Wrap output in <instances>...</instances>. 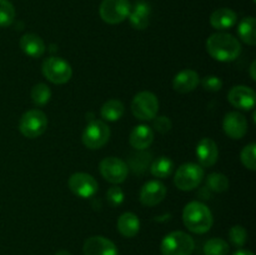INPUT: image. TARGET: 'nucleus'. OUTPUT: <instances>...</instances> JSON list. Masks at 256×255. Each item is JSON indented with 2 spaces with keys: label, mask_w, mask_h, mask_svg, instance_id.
I'll list each match as a JSON object with an SVG mask.
<instances>
[{
  "label": "nucleus",
  "mask_w": 256,
  "mask_h": 255,
  "mask_svg": "<svg viewBox=\"0 0 256 255\" xmlns=\"http://www.w3.org/2000/svg\"><path fill=\"white\" fill-rule=\"evenodd\" d=\"M206 50L212 59L228 62L239 58L242 45L234 35L228 32H215L206 40Z\"/></svg>",
  "instance_id": "nucleus-1"
},
{
  "label": "nucleus",
  "mask_w": 256,
  "mask_h": 255,
  "mask_svg": "<svg viewBox=\"0 0 256 255\" xmlns=\"http://www.w3.org/2000/svg\"><path fill=\"white\" fill-rule=\"evenodd\" d=\"M184 225L195 234H205L212 226V214L209 208L200 202H192L182 210Z\"/></svg>",
  "instance_id": "nucleus-2"
},
{
  "label": "nucleus",
  "mask_w": 256,
  "mask_h": 255,
  "mask_svg": "<svg viewBox=\"0 0 256 255\" xmlns=\"http://www.w3.org/2000/svg\"><path fill=\"white\" fill-rule=\"evenodd\" d=\"M162 255H190L194 252V239L184 232H172L162 242Z\"/></svg>",
  "instance_id": "nucleus-3"
},
{
  "label": "nucleus",
  "mask_w": 256,
  "mask_h": 255,
  "mask_svg": "<svg viewBox=\"0 0 256 255\" xmlns=\"http://www.w3.org/2000/svg\"><path fill=\"white\" fill-rule=\"evenodd\" d=\"M42 70L44 76L52 84H65L72 76V69L69 62L58 56L46 58L42 62Z\"/></svg>",
  "instance_id": "nucleus-4"
},
{
  "label": "nucleus",
  "mask_w": 256,
  "mask_h": 255,
  "mask_svg": "<svg viewBox=\"0 0 256 255\" xmlns=\"http://www.w3.org/2000/svg\"><path fill=\"white\" fill-rule=\"evenodd\" d=\"M48 128V118L42 110L32 109L28 110L20 118L19 130L25 138L35 139L45 132Z\"/></svg>",
  "instance_id": "nucleus-5"
},
{
  "label": "nucleus",
  "mask_w": 256,
  "mask_h": 255,
  "mask_svg": "<svg viewBox=\"0 0 256 255\" xmlns=\"http://www.w3.org/2000/svg\"><path fill=\"white\" fill-rule=\"evenodd\" d=\"M204 179V169L194 162L182 164L176 170L174 176V184L182 192H190L196 189Z\"/></svg>",
  "instance_id": "nucleus-6"
},
{
  "label": "nucleus",
  "mask_w": 256,
  "mask_h": 255,
  "mask_svg": "<svg viewBox=\"0 0 256 255\" xmlns=\"http://www.w3.org/2000/svg\"><path fill=\"white\" fill-rule=\"evenodd\" d=\"M132 112L139 120H152L159 112V100L152 92H140L132 102Z\"/></svg>",
  "instance_id": "nucleus-7"
},
{
  "label": "nucleus",
  "mask_w": 256,
  "mask_h": 255,
  "mask_svg": "<svg viewBox=\"0 0 256 255\" xmlns=\"http://www.w3.org/2000/svg\"><path fill=\"white\" fill-rule=\"evenodd\" d=\"M129 0H102L99 8L100 18L108 24H120L130 14Z\"/></svg>",
  "instance_id": "nucleus-8"
},
{
  "label": "nucleus",
  "mask_w": 256,
  "mask_h": 255,
  "mask_svg": "<svg viewBox=\"0 0 256 255\" xmlns=\"http://www.w3.org/2000/svg\"><path fill=\"white\" fill-rule=\"evenodd\" d=\"M110 138V129L104 122L92 120L82 132V142L89 149H100L108 142Z\"/></svg>",
  "instance_id": "nucleus-9"
},
{
  "label": "nucleus",
  "mask_w": 256,
  "mask_h": 255,
  "mask_svg": "<svg viewBox=\"0 0 256 255\" xmlns=\"http://www.w3.org/2000/svg\"><path fill=\"white\" fill-rule=\"evenodd\" d=\"M99 170L102 178L112 184H120V182H125L128 172H129L126 162L115 156L102 159L99 164Z\"/></svg>",
  "instance_id": "nucleus-10"
},
{
  "label": "nucleus",
  "mask_w": 256,
  "mask_h": 255,
  "mask_svg": "<svg viewBox=\"0 0 256 255\" xmlns=\"http://www.w3.org/2000/svg\"><path fill=\"white\" fill-rule=\"evenodd\" d=\"M70 190L79 198H92L98 192V182L94 176L86 172H75L69 178Z\"/></svg>",
  "instance_id": "nucleus-11"
},
{
  "label": "nucleus",
  "mask_w": 256,
  "mask_h": 255,
  "mask_svg": "<svg viewBox=\"0 0 256 255\" xmlns=\"http://www.w3.org/2000/svg\"><path fill=\"white\" fill-rule=\"evenodd\" d=\"M230 104L232 106L242 110H252L254 109L256 102V94L254 90L245 85H236L232 88L228 95Z\"/></svg>",
  "instance_id": "nucleus-12"
},
{
  "label": "nucleus",
  "mask_w": 256,
  "mask_h": 255,
  "mask_svg": "<svg viewBox=\"0 0 256 255\" xmlns=\"http://www.w3.org/2000/svg\"><path fill=\"white\" fill-rule=\"evenodd\" d=\"M222 129L225 134L232 139H242L248 132V120L238 112H228L222 122Z\"/></svg>",
  "instance_id": "nucleus-13"
},
{
  "label": "nucleus",
  "mask_w": 256,
  "mask_h": 255,
  "mask_svg": "<svg viewBox=\"0 0 256 255\" xmlns=\"http://www.w3.org/2000/svg\"><path fill=\"white\" fill-rule=\"evenodd\" d=\"M82 252L84 255H118V248L108 238L95 235L85 240Z\"/></svg>",
  "instance_id": "nucleus-14"
},
{
  "label": "nucleus",
  "mask_w": 256,
  "mask_h": 255,
  "mask_svg": "<svg viewBox=\"0 0 256 255\" xmlns=\"http://www.w3.org/2000/svg\"><path fill=\"white\" fill-rule=\"evenodd\" d=\"M166 195V188L158 180H152L142 185L140 190V202L145 206H155L164 200Z\"/></svg>",
  "instance_id": "nucleus-15"
},
{
  "label": "nucleus",
  "mask_w": 256,
  "mask_h": 255,
  "mask_svg": "<svg viewBox=\"0 0 256 255\" xmlns=\"http://www.w3.org/2000/svg\"><path fill=\"white\" fill-rule=\"evenodd\" d=\"M196 158L202 168L212 166L219 158L216 142L210 138H202L196 145Z\"/></svg>",
  "instance_id": "nucleus-16"
},
{
  "label": "nucleus",
  "mask_w": 256,
  "mask_h": 255,
  "mask_svg": "<svg viewBox=\"0 0 256 255\" xmlns=\"http://www.w3.org/2000/svg\"><path fill=\"white\" fill-rule=\"evenodd\" d=\"M150 15H152V8L149 2L145 0H138L134 6L130 9V14L128 18L132 28L138 30H144L149 25Z\"/></svg>",
  "instance_id": "nucleus-17"
},
{
  "label": "nucleus",
  "mask_w": 256,
  "mask_h": 255,
  "mask_svg": "<svg viewBox=\"0 0 256 255\" xmlns=\"http://www.w3.org/2000/svg\"><path fill=\"white\" fill-rule=\"evenodd\" d=\"M199 74L195 70L186 69L175 75L174 80H172V88L175 89V92H180V94H186V92H192L199 85Z\"/></svg>",
  "instance_id": "nucleus-18"
},
{
  "label": "nucleus",
  "mask_w": 256,
  "mask_h": 255,
  "mask_svg": "<svg viewBox=\"0 0 256 255\" xmlns=\"http://www.w3.org/2000/svg\"><path fill=\"white\" fill-rule=\"evenodd\" d=\"M130 145L136 150H146L154 142V132L148 125H138L130 132Z\"/></svg>",
  "instance_id": "nucleus-19"
},
{
  "label": "nucleus",
  "mask_w": 256,
  "mask_h": 255,
  "mask_svg": "<svg viewBox=\"0 0 256 255\" xmlns=\"http://www.w3.org/2000/svg\"><path fill=\"white\" fill-rule=\"evenodd\" d=\"M238 15L229 8H220L210 15V24L214 29L226 30L232 29L236 24Z\"/></svg>",
  "instance_id": "nucleus-20"
},
{
  "label": "nucleus",
  "mask_w": 256,
  "mask_h": 255,
  "mask_svg": "<svg viewBox=\"0 0 256 255\" xmlns=\"http://www.w3.org/2000/svg\"><path fill=\"white\" fill-rule=\"evenodd\" d=\"M20 48L22 52L30 58H40L44 55L45 52V44L42 42V38L36 34H24L20 38Z\"/></svg>",
  "instance_id": "nucleus-21"
},
{
  "label": "nucleus",
  "mask_w": 256,
  "mask_h": 255,
  "mask_svg": "<svg viewBox=\"0 0 256 255\" xmlns=\"http://www.w3.org/2000/svg\"><path fill=\"white\" fill-rule=\"evenodd\" d=\"M118 230L125 238H134L140 230V220L132 212H124L118 219Z\"/></svg>",
  "instance_id": "nucleus-22"
},
{
  "label": "nucleus",
  "mask_w": 256,
  "mask_h": 255,
  "mask_svg": "<svg viewBox=\"0 0 256 255\" xmlns=\"http://www.w3.org/2000/svg\"><path fill=\"white\" fill-rule=\"evenodd\" d=\"M256 20L252 16H246L240 22L238 26L239 38L248 45L256 44Z\"/></svg>",
  "instance_id": "nucleus-23"
},
{
  "label": "nucleus",
  "mask_w": 256,
  "mask_h": 255,
  "mask_svg": "<svg viewBox=\"0 0 256 255\" xmlns=\"http://www.w3.org/2000/svg\"><path fill=\"white\" fill-rule=\"evenodd\" d=\"M125 108L120 100L112 99L104 102L100 110V114L106 122H116L124 115Z\"/></svg>",
  "instance_id": "nucleus-24"
},
{
  "label": "nucleus",
  "mask_w": 256,
  "mask_h": 255,
  "mask_svg": "<svg viewBox=\"0 0 256 255\" xmlns=\"http://www.w3.org/2000/svg\"><path fill=\"white\" fill-rule=\"evenodd\" d=\"M174 170V162L168 156H160L156 160L152 162L150 165V172L155 178H160V179H165L169 176Z\"/></svg>",
  "instance_id": "nucleus-25"
},
{
  "label": "nucleus",
  "mask_w": 256,
  "mask_h": 255,
  "mask_svg": "<svg viewBox=\"0 0 256 255\" xmlns=\"http://www.w3.org/2000/svg\"><path fill=\"white\" fill-rule=\"evenodd\" d=\"M140 152L138 154L132 155L129 159V165L128 168L132 170L135 174H142L145 172V170L150 166V162H152V154L144 150H139Z\"/></svg>",
  "instance_id": "nucleus-26"
},
{
  "label": "nucleus",
  "mask_w": 256,
  "mask_h": 255,
  "mask_svg": "<svg viewBox=\"0 0 256 255\" xmlns=\"http://www.w3.org/2000/svg\"><path fill=\"white\" fill-rule=\"evenodd\" d=\"M206 186L214 192H224L229 189V179L222 172H212L208 175Z\"/></svg>",
  "instance_id": "nucleus-27"
},
{
  "label": "nucleus",
  "mask_w": 256,
  "mask_h": 255,
  "mask_svg": "<svg viewBox=\"0 0 256 255\" xmlns=\"http://www.w3.org/2000/svg\"><path fill=\"white\" fill-rule=\"evenodd\" d=\"M205 255H228L229 254V244L224 239L212 238L204 245Z\"/></svg>",
  "instance_id": "nucleus-28"
},
{
  "label": "nucleus",
  "mask_w": 256,
  "mask_h": 255,
  "mask_svg": "<svg viewBox=\"0 0 256 255\" xmlns=\"http://www.w3.org/2000/svg\"><path fill=\"white\" fill-rule=\"evenodd\" d=\"M50 99H52V90H50V88L46 84L39 82V84L32 86V100L35 105L42 106V105L48 104Z\"/></svg>",
  "instance_id": "nucleus-29"
},
{
  "label": "nucleus",
  "mask_w": 256,
  "mask_h": 255,
  "mask_svg": "<svg viewBox=\"0 0 256 255\" xmlns=\"http://www.w3.org/2000/svg\"><path fill=\"white\" fill-rule=\"evenodd\" d=\"M15 8L9 0H0V26L6 28L14 22Z\"/></svg>",
  "instance_id": "nucleus-30"
},
{
  "label": "nucleus",
  "mask_w": 256,
  "mask_h": 255,
  "mask_svg": "<svg viewBox=\"0 0 256 255\" xmlns=\"http://www.w3.org/2000/svg\"><path fill=\"white\" fill-rule=\"evenodd\" d=\"M240 159L245 168L249 170H256V145L254 142L246 145L240 154Z\"/></svg>",
  "instance_id": "nucleus-31"
},
{
  "label": "nucleus",
  "mask_w": 256,
  "mask_h": 255,
  "mask_svg": "<svg viewBox=\"0 0 256 255\" xmlns=\"http://www.w3.org/2000/svg\"><path fill=\"white\" fill-rule=\"evenodd\" d=\"M229 239L232 244L235 245V246H244L245 242H248V232L242 225H234L229 230Z\"/></svg>",
  "instance_id": "nucleus-32"
},
{
  "label": "nucleus",
  "mask_w": 256,
  "mask_h": 255,
  "mask_svg": "<svg viewBox=\"0 0 256 255\" xmlns=\"http://www.w3.org/2000/svg\"><path fill=\"white\" fill-rule=\"evenodd\" d=\"M106 199L112 206H119L124 202V192L119 186H112L106 192Z\"/></svg>",
  "instance_id": "nucleus-33"
},
{
  "label": "nucleus",
  "mask_w": 256,
  "mask_h": 255,
  "mask_svg": "<svg viewBox=\"0 0 256 255\" xmlns=\"http://www.w3.org/2000/svg\"><path fill=\"white\" fill-rule=\"evenodd\" d=\"M202 85L206 92H216L222 90V80L219 76H215V75H209V76H205L202 80Z\"/></svg>",
  "instance_id": "nucleus-34"
},
{
  "label": "nucleus",
  "mask_w": 256,
  "mask_h": 255,
  "mask_svg": "<svg viewBox=\"0 0 256 255\" xmlns=\"http://www.w3.org/2000/svg\"><path fill=\"white\" fill-rule=\"evenodd\" d=\"M154 128L156 132H160V134H166V132H170V129H172V120L168 116L156 118L154 122Z\"/></svg>",
  "instance_id": "nucleus-35"
},
{
  "label": "nucleus",
  "mask_w": 256,
  "mask_h": 255,
  "mask_svg": "<svg viewBox=\"0 0 256 255\" xmlns=\"http://www.w3.org/2000/svg\"><path fill=\"white\" fill-rule=\"evenodd\" d=\"M255 66H256V62H252V65H250V76H252V80H256V75H255Z\"/></svg>",
  "instance_id": "nucleus-36"
},
{
  "label": "nucleus",
  "mask_w": 256,
  "mask_h": 255,
  "mask_svg": "<svg viewBox=\"0 0 256 255\" xmlns=\"http://www.w3.org/2000/svg\"><path fill=\"white\" fill-rule=\"evenodd\" d=\"M234 255H255V254L252 252H250V250L242 249V250H238V252H235Z\"/></svg>",
  "instance_id": "nucleus-37"
},
{
  "label": "nucleus",
  "mask_w": 256,
  "mask_h": 255,
  "mask_svg": "<svg viewBox=\"0 0 256 255\" xmlns=\"http://www.w3.org/2000/svg\"><path fill=\"white\" fill-rule=\"evenodd\" d=\"M55 255H72V254H70L69 252H66V250H60V252H58Z\"/></svg>",
  "instance_id": "nucleus-38"
},
{
  "label": "nucleus",
  "mask_w": 256,
  "mask_h": 255,
  "mask_svg": "<svg viewBox=\"0 0 256 255\" xmlns=\"http://www.w3.org/2000/svg\"><path fill=\"white\" fill-rule=\"evenodd\" d=\"M254 2H256V0H254Z\"/></svg>",
  "instance_id": "nucleus-39"
}]
</instances>
